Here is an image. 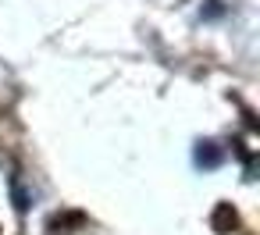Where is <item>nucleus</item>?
Segmentation results:
<instances>
[{"mask_svg": "<svg viewBox=\"0 0 260 235\" xmlns=\"http://www.w3.org/2000/svg\"><path fill=\"white\" fill-rule=\"evenodd\" d=\"M203 146H207V150H200V153H196V160H200V164H203V160H207V164H217V160H221V153H217V150H210V143H203Z\"/></svg>", "mask_w": 260, "mask_h": 235, "instance_id": "obj_1", "label": "nucleus"}]
</instances>
